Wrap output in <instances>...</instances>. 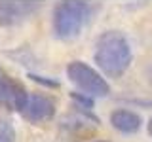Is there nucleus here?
<instances>
[{
  "instance_id": "obj_2",
  "label": "nucleus",
  "mask_w": 152,
  "mask_h": 142,
  "mask_svg": "<svg viewBox=\"0 0 152 142\" xmlns=\"http://www.w3.org/2000/svg\"><path fill=\"white\" fill-rule=\"evenodd\" d=\"M91 15L93 6L88 2H61L53 9V30L59 38H74Z\"/></svg>"
},
{
  "instance_id": "obj_1",
  "label": "nucleus",
  "mask_w": 152,
  "mask_h": 142,
  "mask_svg": "<svg viewBox=\"0 0 152 142\" xmlns=\"http://www.w3.org/2000/svg\"><path fill=\"white\" fill-rule=\"evenodd\" d=\"M95 63L103 74L120 78L131 64V46L127 38L118 30L103 32L95 44Z\"/></svg>"
},
{
  "instance_id": "obj_10",
  "label": "nucleus",
  "mask_w": 152,
  "mask_h": 142,
  "mask_svg": "<svg viewBox=\"0 0 152 142\" xmlns=\"http://www.w3.org/2000/svg\"><path fill=\"white\" fill-rule=\"evenodd\" d=\"M97 142H103V140H97Z\"/></svg>"
},
{
  "instance_id": "obj_8",
  "label": "nucleus",
  "mask_w": 152,
  "mask_h": 142,
  "mask_svg": "<svg viewBox=\"0 0 152 142\" xmlns=\"http://www.w3.org/2000/svg\"><path fill=\"white\" fill-rule=\"evenodd\" d=\"M15 140V131L10 125V121L0 120V142H13Z\"/></svg>"
},
{
  "instance_id": "obj_3",
  "label": "nucleus",
  "mask_w": 152,
  "mask_h": 142,
  "mask_svg": "<svg viewBox=\"0 0 152 142\" xmlns=\"http://www.w3.org/2000/svg\"><path fill=\"white\" fill-rule=\"evenodd\" d=\"M66 74H69L70 82L76 83L84 93L91 95V97H104L110 91L107 80L95 68H91L89 64L82 63V61H72L66 66Z\"/></svg>"
},
{
  "instance_id": "obj_9",
  "label": "nucleus",
  "mask_w": 152,
  "mask_h": 142,
  "mask_svg": "<svg viewBox=\"0 0 152 142\" xmlns=\"http://www.w3.org/2000/svg\"><path fill=\"white\" fill-rule=\"evenodd\" d=\"M148 135L152 136V117H150V120H148Z\"/></svg>"
},
{
  "instance_id": "obj_7",
  "label": "nucleus",
  "mask_w": 152,
  "mask_h": 142,
  "mask_svg": "<svg viewBox=\"0 0 152 142\" xmlns=\"http://www.w3.org/2000/svg\"><path fill=\"white\" fill-rule=\"evenodd\" d=\"M110 123L120 133H137L141 129V116L131 110H114L110 114Z\"/></svg>"
},
{
  "instance_id": "obj_4",
  "label": "nucleus",
  "mask_w": 152,
  "mask_h": 142,
  "mask_svg": "<svg viewBox=\"0 0 152 142\" xmlns=\"http://www.w3.org/2000/svg\"><path fill=\"white\" fill-rule=\"evenodd\" d=\"M19 114L31 123L48 121L55 114V104L51 102V99L44 97V95H28Z\"/></svg>"
},
{
  "instance_id": "obj_5",
  "label": "nucleus",
  "mask_w": 152,
  "mask_h": 142,
  "mask_svg": "<svg viewBox=\"0 0 152 142\" xmlns=\"http://www.w3.org/2000/svg\"><path fill=\"white\" fill-rule=\"evenodd\" d=\"M27 97L28 93L19 83L8 78H0V106L2 108L19 112L23 108V104H25Z\"/></svg>"
},
{
  "instance_id": "obj_6",
  "label": "nucleus",
  "mask_w": 152,
  "mask_h": 142,
  "mask_svg": "<svg viewBox=\"0 0 152 142\" xmlns=\"http://www.w3.org/2000/svg\"><path fill=\"white\" fill-rule=\"evenodd\" d=\"M38 9L36 2H0V25H15Z\"/></svg>"
}]
</instances>
